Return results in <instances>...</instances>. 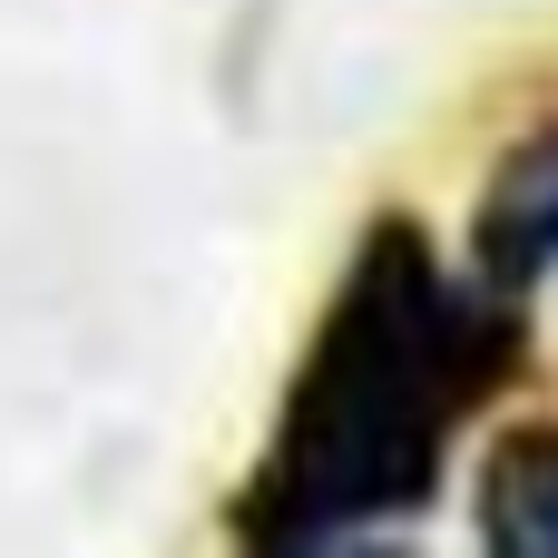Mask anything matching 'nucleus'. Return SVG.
<instances>
[{
    "instance_id": "obj_1",
    "label": "nucleus",
    "mask_w": 558,
    "mask_h": 558,
    "mask_svg": "<svg viewBox=\"0 0 558 558\" xmlns=\"http://www.w3.org/2000/svg\"><path fill=\"white\" fill-rule=\"evenodd\" d=\"M530 324L520 294L481 275H441L412 216L363 226L304 363L284 422L235 500V539L265 558L343 549L392 520H422L451 471V432L520 373Z\"/></svg>"
},
{
    "instance_id": "obj_2",
    "label": "nucleus",
    "mask_w": 558,
    "mask_h": 558,
    "mask_svg": "<svg viewBox=\"0 0 558 558\" xmlns=\"http://www.w3.org/2000/svg\"><path fill=\"white\" fill-rule=\"evenodd\" d=\"M461 245H471V275L490 294H520V304L558 275V118L500 147Z\"/></svg>"
},
{
    "instance_id": "obj_3",
    "label": "nucleus",
    "mask_w": 558,
    "mask_h": 558,
    "mask_svg": "<svg viewBox=\"0 0 558 558\" xmlns=\"http://www.w3.org/2000/svg\"><path fill=\"white\" fill-rule=\"evenodd\" d=\"M471 530L490 558H558V422H510L490 441Z\"/></svg>"
}]
</instances>
